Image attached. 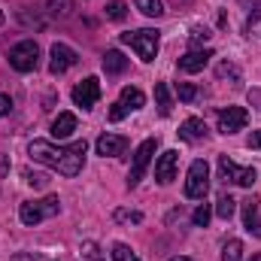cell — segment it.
<instances>
[{
	"mask_svg": "<svg viewBox=\"0 0 261 261\" xmlns=\"http://www.w3.org/2000/svg\"><path fill=\"white\" fill-rule=\"evenodd\" d=\"M219 179L228 186H243V189H252L255 186V179H258V170L255 167H240V164H234L228 155H219Z\"/></svg>",
	"mask_w": 261,
	"mask_h": 261,
	"instance_id": "obj_4",
	"label": "cell"
},
{
	"mask_svg": "<svg viewBox=\"0 0 261 261\" xmlns=\"http://www.w3.org/2000/svg\"><path fill=\"white\" fill-rule=\"evenodd\" d=\"M192 222H195L197 228H206V225H210V206H206V203H200V206L195 210V216H192Z\"/></svg>",
	"mask_w": 261,
	"mask_h": 261,
	"instance_id": "obj_28",
	"label": "cell"
},
{
	"mask_svg": "<svg viewBox=\"0 0 261 261\" xmlns=\"http://www.w3.org/2000/svg\"><path fill=\"white\" fill-rule=\"evenodd\" d=\"M210 58H213L210 49H192V52H186V55L179 58V70H182V73H200L203 67L210 64Z\"/></svg>",
	"mask_w": 261,
	"mask_h": 261,
	"instance_id": "obj_14",
	"label": "cell"
},
{
	"mask_svg": "<svg viewBox=\"0 0 261 261\" xmlns=\"http://www.w3.org/2000/svg\"><path fill=\"white\" fill-rule=\"evenodd\" d=\"M246 125H249V113L243 107H228V110L219 113V130L222 134H237V130H243Z\"/></svg>",
	"mask_w": 261,
	"mask_h": 261,
	"instance_id": "obj_9",
	"label": "cell"
},
{
	"mask_svg": "<svg viewBox=\"0 0 261 261\" xmlns=\"http://www.w3.org/2000/svg\"><path fill=\"white\" fill-rule=\"evenodd\" d=\"M94 149H97V155H110V158H119V155H125L128 152V137H122V134H100L97 137V143H94Z\"/></svg>",
	"mask_w": 261,
	"mask_h": 261,
	"instance_id": "obj_11",
	"label": "cell"
},
{
	"mask_svg": "<svg viewBox=\"0 0 261 261\" xmlns=\"http://www.w3.org/2000/svg\"><path fill=\"white\" fill-rule=\"evenodd\" d=\"M82 252H85V258L88 261H100V252H97L94 243H82Z\"/></svg>",
	"mask_w": 261,
	"mask_h": 261,
	"instance_id": "obj_30",
	"label": "cell"
},
{
	"mask_svg": "<svg viewBox=\"0 0 261 261\" xmlns=\"http://www.w3.org/2000/svg\"><path fill=\"white\" fill-rule=\"evenodd\" d=\"M240 206H243V225H246V231L261 237V200L249 195L246 200H240Z\"/></svg>",
	"mask_w": 261,
	"mask_h": 261,
	"instance_id": "obj_13",
	"label": "cell"
},
{
	"mask_svg": "<svg viewBox=\"0 0 261 261\" xmlns=\"http://www.w3.org/2000/svg\"><path fill=\"white\" fill-rule=\"evenodd\" d=\"M100 261H103V258H100Z\"/></svg>",
	"mask_w": 261,
	"mask_h": 261,
	"instance_id": "obj_40",
	"label": "cell"
},
{
	"mask_svg": "<svg viewBox=\"0 0 261 261\" xmlns=\"http://www.w3.org/2000/svg\"><path fill=\"white\" fill-rule=\"evenodd\" d=\"M9 110H12V100H9V94H0V119H3V116H9Z\"/></svg>",
	"mask_w": 261,
	"mask_h": 261,
	"instance_id": "obj_32",
	"label": "cell"
},
{
	"mask_svg": "<svg viewBox=\"0 0 261 261\" xmlns=\"http://www.w3.org/2000/svg\"><path fill=\"white\" fill-rule=\"evenodd\" d=\"M122 43L140 55V61H155V55H158V31H152V28L122 34Z\"/></svg>",
	"mask_w": 261,
	"mask_h": 261,
	"instance_id": "obj_3",
	"label": "cell"
},
{
	"mask_svg": "<svg viewBox=\"0 0 261 261\" xmlns=\"http://www.w3.org/2000/svg\"><path fill=\"white\" fill-rule=\"evenodd\" d=\"M206 40H210V31H206V28H203V31H200V28L192 31V43H206Z\"/></svg>",
	"mask_w": 261,
	"mask_h": 261,
	"instance_id": "obj_33",
	"label": "cell"
},
{
	"mask_svg": "<svg viewBox=\"0 0 261 261\" xmlns=\"http://www.w3.org/2000/svg\"><path fill=\"white\" fill-rule=\"evenodd\" d=\"M85 152H88V143L85 140H76L70 146H55L49 140H34L31 143V158L58 170L61 176H79L82 173V164H85Z\"/></svg>",
	"mask_w": 261,
	"mask_h": 261,
	"instance_id": "obj_1",
	"label": "cell"
},
{
	"mask_svg": "<svg viewBox=\"0 0 261 261\" xmlns=\"http://www.w3.org/2000/svg\"><path fill=\"white\" fill-rule=\"evenodd\" d=\"M37 61H40V49L34 40H21L9 49V67L18 70V73H31L37 70Z\"/></svg>",
	"mask_w": 261,
	"mask_h": 261,
	"instance_id": "obj_6",
	"label": "cell"
},
{
	"mask_svg": "<svg viewBox=\"0 0 261 261\" xmlns=\"http://www.w3.org/2000/svg\"><path fill=\"white\" fill-rule=\"evenodd\" d=\"M125 67H128V58H125L122 52H116V49H110V52L103 55V70H107V76H116V73H125Z\"/></svg>",
	"mask_w": 261,
	"mask_h": 261,
	"instance_id": "obj_17",
	"label": "cell"
},
{
	"mask_svg": "<svg viewBox=\"0 0 261 261\" xmlns=\"http://www.w3.org/2000/svg\"><path fill=\"white\" fill-rule=\"evenodd\" d=\"M0 24H3V12H0Z\"/></svg>",
	"mask_w": 261,
	"mask_h": 261,
	"instance_id": "obj_39",
	"label": "cell"
},
{
	"mask_svg": "<svg viewBox=\"0 0 261 261\" xmlns=\"http://www.w3.org/2000/svg\"><path fill=\"white\" fill-rule=\"evenodd\" d=\"M210 192V164L203 158L192 161L189 167V179H186V197L189 200H203Z\"/></svg>",
	"mask_w": 261,
	"mask_h": 261,
	"instance_id": "obj_5",
	"label": "cell"
},
{
	"mask_svg": "<svg viewBox=\"0 0 261 261\" xmlns=\"http://www.w3.org/2000/svg\"><path fill=\"white\" fill-rule=\"evenodd\" d=\"M170 261H192V258H186V255H173Z\"/></svg>",
	"mask_w": 261,
	"mask_h": 261,
	"instance_id": "obj_37",
	"label": "cell"
},
{
	"mask_svg": "<svg viewBox=\"0 0 261 261\" xmlns=\"http://www.w3.org/2000/svg\"><path fill=\"white\" fill-rule=\"evenodd\" d=\"M210 130L203 125V119H186L182 125H179V137L182 140H189V143H197V140H203Z\"/></svg>",
	"mask_w": 261,
	"mask_h": 261,
	"instance_id": "obj_15",
	"label": "cell"
},
{
	"mask_svg": "<svg viewBox=\"0 0 261 261\" xmlns=\"http://www.w3.org/2000/svg\"><path fill=\"white\" fill-rule=\"evenodd\" d=\"M125 116H128V107H125V103H113V110H110V119H113V122H122Z\"/></svg>",
	"mask_w": 261,
	"mask_h": 261,
	"instance_id": "obj_29",
	"label": "cell"
},
{
	"mask_svg": "<svg viewBox=\"0 0 261 261\" xmlns=\"http://www.w3.org/2000/svg\"><path fill=\"white\" fill-rule=\"evenodd\" d=\"M113 261H140V258L130 252L125 243H116V246H113Z\"/></svg>",
	"mask_w": 261,
	"mask_h": 261,
	"instance_id": "obj_27",
	"label": "cell"
},
{
	"mask_svg": "<svg viewBox=\"0 0 261 261\" xmlns=\"http://www.w3.org/2000/svg\"><path fill=\"white\" fill-rule=\"evenodd\" d=\"M58 210H61V200L55 195L43 197V200H24V203L18 206V219H21V225L34 228V225H40L43 219H52Z\"/></svg>",
	"mask_w": 261,
	"mask_h": 261,
	"instance_id": "obj_2",
	"label": "cell"
},
{
	"mask_svg": "<svg viewBox=\"0 0 261 261\" xmlns=\"http://www.w3.org/2000/svg\"><path fill=\"white\" fill-rule=\"evenodd\" d=\"M116 219H130V222H143V213H116Z\"/></svg>",
	"mask_w": 261,
	"mask_h": 261,
	"instance_id": "obj_35",
	"label": "cell"
},
{
	"mask_svg": "<svg viewBox=\"0 0 261 261\" xmlns=\"http://www.w3.org/2000/svg\"><path fill=\"white\" fill-rule=\"evenodd\" d=\"M119 103H125V107H128V113H130V110H140V107L146 103V94H143L140 88H134V85H125V88H122Z\"/></svg>",
	"mask_w": 261,
	"mask_h": 261,
	"instance_id": "obj_19",
	"label": "cell"
},
{
	"mask_svg": "<svg viewBox=\"0 0 261 261\" xmlns=\"http://www.w3.org/2000/svg\"><path fill=\"white\" fill-rule=\"evenodd\" d=\"M46 9L52 15H70L76 9V0H46Z\"/></svg>",
	"mask_w": 261,
	"mask_h": 261,
	"instance_id": "obj_23",
	"label": "cell"
},
{
	"mask_svg": "<svg viewBox=\"0 0 261 261\" xmlns=\"http://www.w3.org/2000/svg\"><path fill=\"white\" fill-rule=\"evenodd\" d=\"M155 100H158V113L161 116H170L173 113V97H170V85L167 82H158L155 85Z\"/></svg>",
	"mask_w": 261,
	"mask_h": 261,
	"instance_id": "obj_18",
	"label": "cell"
},
{
	"mask_svg": "<svg viewBox=\"0 0 261 261\" xmlns=\"http://www.w3.org/2000/svg\"><path fill=\"white\" fill-rule=\"evenodd\" d=\"M128 15V6H125V0H110L107 3V18H113V21H122Z\"/></svg>",
	"mask_w": 261,
	"mask_h": 261,
	"instance_id": "obj_24",
	"label": "cell"
},
{
	"mask_svg": "<svg viewBox=\"0 0 261 261\" xmlns=\"http://www.w3.org/2000/svg\"><path fill=\"white\" fill-rule=\"evenodd\" d=\"M176 94H179V100L192 103V100L197 97V88L192 85V82H179V85H176Z\"/></svg>",
	"mask_w": 261,
	"mask_h": 261,
	"instance_id": "obj_25",
	"label": "cell"
},
{
	"mask_svg": "<svg viewBox=\"0 0 261 261\" xmlns=\"http://www.w3.org/2000/svg\"><path fill=\"white\" fill-rule=\"evenodd\" d=\"M137 3V9L143 12V15H149V18H161L164 15V3L161 0H134Z\"/></svg>",
	"mask_w": 261,
	"mask_h": 261,
	"instance_id": "obj_20",
	"label": "cell"
},
{
	"mask_svg": "<svg viewBox=\"0 0 261 261\" xmlns=\"http://www.w3.org/2000/svg\"><path fill=\"white\" fill-rule=\"evenodd\" d=\"M97 100H100V82H97L94 76L82 79V82L73 88V103H76V107H82V110H91Z\"/></svg>",
	"mask_w": 261,
	"mask_h": 261,
	"instance_id": "obj_8",
	"label": "cell"
},
{
	"mask_svg": "<svg viewBox=\"0 0 261 261\" xmlns=\"http://www.w3.org/2000/svg\"><path fill=\"white\" fill-rule=\"evenodd\" d=\"M216 73H219V79H231L234 85H240V73H237V67L234 64H219Z\"/></svg>",
	"mask_w": 261,
	"mask_h": 261,
	"instance_id": "obj_26",
	"label": "cell"
},
{
	"mask_svg": "<svg viewBox=\"0 0 261 261\" xmlns=\"http://www.w3.org/2000/svg\"><path fill=\"white\" fill-rule=\"evenodd\" d=\"M234 210H237V200H234V197L219 195V200H216V216H219V219H231Z\"/></svg>",
	"mask_w": 261,
	"mask_h": 261,
	"instance_id": "obj_21",
	"label": "cell"
},
{
	"mask_svg": "<svg viewBox=\"0 0 261 261\" xmlns=\"http://www.w3.org/2000/svg\"><path fill=\"white\" fill-rule=\"evenodd\" d=\"M24 176H28V182H31V186H37V189H43V186L49 182L43 173H24Z\"/></svg>",
	"mask_w": 261,
	"mask_h": 261,
	"instance_id": "obj_31",
	"label": "cell"
},
{
	"mask_svg": "<svg viewBox=\"0 0 261 261\" xmlns=\"http://www.w3.org/2000/svg\"><path fill=\"white\" fill-rule=\"evenodd\" d=\"M240 3H243V6H255L258 0H240Z\"/></svg>",
	"mask_w": 261,
	"mask_h": 261,
	"instance_id": "obj_36",
	"label": "cell"
},
{
	"mask_svg": "<svg viewBox=\"0 0 261 261\" xmlns=\"http://www.w3.org/2000/svg\"><path fill=\"white\" fill-rule=\"evenodd\" d=\"M246 143H249V149H261V130H252Z\"/></svg>",
	"mask_w": 261,
	"mask_h": 261,
	"instance_id": "obj_34",
	"label": "cell"
},
{
	"mask_svg": "<svg viewBox=\"0 0 261 261\" xmlns=\"http://www.w3.org/2000/svg\"><path fill=\"white\" fill-rule=\"evenodd\" d=\"M249 261H261V252H258V255H252V258H249Z\"/></svg>",
	"mask_w": 261,
	"mask_h": 261,
	"instance_id": "obj_38",
	"label": "cell"
},
{
	"mask_svg": "<svg viewBox=\"0 0 261 261\" xmlns=\"http://www.w3.org/2000/svg\"><path fill=\"white\" fill-rule=\"evenodd\" d=\"M49 55H52V61H49V73H55V76L67 73L70 67L79 61V55H76V52H73V49H70L67 43H55Z\"/></svg>",
	"mask_w": 261,
	"mask_h": 261,
	"instance_id": "obj_10",
	"label": "cell"
},
{
	"mask_svg": "<svg viewBox=\"0 0 261 261\" xmlns=\"http://www.w3.org/2000/svg\"><path fill=\"white\" fill-rule=\"evenodd\" d=\"M222 261H243V243L240 240H228L222 246Z\"/></svg>",
	"mask_w": 261,
	"mask_h": 261,
	"instance_id": "obj_22",
	"label": "cell"
},
{
	"mask_svg": "<svg viewBox=\"0 0 261 261\" xmlns=\"http://www.w3.org/2000/svg\"><path fill=\"white\" fill-rule=\"evenodd\" d=\"M176 167H179V152H176V149H167V152L155 161V179H158L161 186L173 182V179H176Z\"/></svg>",
	"mask_w": 261,
	"mask_h": 261,
	"instance_id": "obj_12",
	"label": "cell"
},
{
	"mask_svg": "<svg viewBox=\"0 0 261 261\" xmlns=\"http://www.w3.org/2000/svg\"><path fill=\"white\" fill-rule=\"evenodd\" d=\"M76 130V116L73 113H58V119L52 122V137L55 140H67Z\"/></svg>",
	"mask_w": 261,
	"mask_h": 261,
	"instance_id": "obj_16",
	"label": "cell"
},
{
	"mask_svg": "<svg viewBox=\"0 0 261 261\" xmlns=\"http://www.w3.org/2000/svg\"><path fill=\"white\" fill-rule=\"evenodd\" d=\"M155 140H143L140 146H137V152H134V164H130V173H128V186L134 189L140 179H143V173H146V167H149V161H152V155H155Z\"/></svg>",
	"mask_w": 261,
	"mask_h": 261,
	"instance_id": "obj_7",
	"label": "cell"
}]
</instances>
